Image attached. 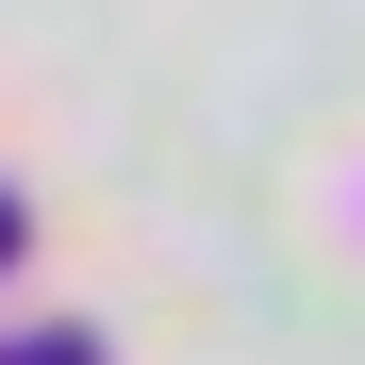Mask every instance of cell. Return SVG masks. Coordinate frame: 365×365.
I'll return each mask as SVG.
<instances>
[{
    "label": "cell",
    "instance_id": "cell-1",
    "mask_svg": "<svg viewBox=\"0 0 365 365\" xmlns=\"http://www.w3.org/2000/svg\"><path fill=\"white\" fill-rule=\"evenodd\" d=\"M0 365H100V332H34V349H0Z\"/></svg>",
    "mask_w": 365,
    "mask_h": 365
},
{
    "label": "cell",
    "instance_id": "cell-2",
    "mask_svg": "<svg viewBox=\"0 0 365 365\" xmlns=\"http://www.w3.org/2000/svg\"><path fill=\"white\" fill-rule=\"evenodd\" d=\"M17 250H34V216H17V182H0V282H17Z\"/></svg>",
    "mask_w": 365,
    "mask_h": 365
}]
</instances>
